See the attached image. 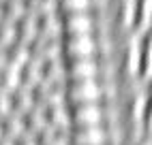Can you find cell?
<instances>
[{"mask_svg": "<svg viewBox=\"0 0 152 145\" xmlns=\"http://www.w3.org/2000/svg\"><path fill=\"white\" fill-rule=\"evenodd\" d=\"M126 75L135 83H148L150 79V36L148 32H133L126 47Z\"/></svg>", "mask_w": 152, "mask_h": 145, "instance_id": "obj_1", "label": "cell"}, {"mask_svg": "<svg viewBox=\"0 0 152 145\" xmlns=\"http://www.w3.org/2000/svg\"><path fill=\"white\" fill-rule=\"evenodd\" d=\"M103 83L94 77V79H79V81H71L69 88V98L73 105H88V102H101L103 98Z\"/></svg>", "mask_w": 152, "mask_h": 145, "instance_id": "obj_2", "label": "cell"}, {"mask_svg": "<svg viewBox=\"0 0 152 145\" xmlns=\"http://www.w3.org/2000/svg\"><path fill=\"white\" fill-rule=\"evenodd\" d=\"M73 126H99L105 122V109L99 107V102H88V105H75L71 113Z\"/></svg>", "mask_w": 152, "mask_h": 145, "instance_id": "obj_3", "label": "cell"}, {"mask_svg": "<svg viewBox=\"0 0 152 145\" xmlns=\"http://www.w3.org/2000/svg\"><path fill=\"white\" fill-rule=\"evenodd\" d=\"M73 145H107L109 143V132L103 124L99 126H77L71 132Z\"/></svg>", "mask_w": 152, "mask_h": 145, "instance_id": "obj_4", "label": "cell"}, {"mask_svg": "<svg viewBox=\"0 0 152 145\" xmlns=\"http://www.w3.org/2000/svg\"><path fill=\"white\" fill-rule=\"evenodd\" d=\"M64 54L75 60V58H94L96 54V41L92 34H71L64 43Z\"/></svg>", "mask_w": 152, "mask_h": 145, "instance_id": "obj_5", "label": "cell"}, {"mask_svg": "<svg viewBox=\"0 0 152 145\" xmlns=\"http://www.w3.org/2000/svg\"><path fill=\"white\" fill-rule=\"evenodd\" d=\"M99 62L94 58H75L69 62V79L79 81V79H94L99 77Z\"/></svg>", "mask_w": 152, "mask_h": 145, "instance_id": "obj_6", "label": "cell"}, {"mask_svg": "<svg viewBox=\"0 0 152 145\" xmlns=\"http://www.w3.org/2000/svg\"><path fill=\"white\" fill-rule=\"evenodd\" d=\"M62 28L71 34H92L94 30V22H92V15L90 11H82V13H69Z\"/></svg>", "mask_w": 152, "mask_h": 145, "instance_id": "obj_7", "label": "cell"}, {"mask_svg": "<svg viewBox=\"0 0 152 145\" xmlns=\"http://www.w3.org/2000/svg\"><path fill=\"white\" fill-rule=\"evenodd\" d=\"M150 0H135V32H148Z\"/></svg>", "mask_w": 152, "mask_h": 145, "instance_id": "obj_8", "label": "cell"}, {"mask_svg": "<svg viewBox=\"0 0 152 145\" xmlns=\"http://www.w3.org/2000/svg\"><path fill=\"white\" fill-rule=\"evenodd\" d=\"M122 28L135 32V0H122Z\"/></svg>", "mask_w": 152, "mask_h": 145, "instance_id": "obj_9", "label": "cell"}, {"mask_svg": "<svg viewBox=\"0 0 152 145\" xmlns=\"http://www.w3.org/2000/svg\"><path fill=\"white\" fill-rule=\"evenodd\" d=\"M15 111V94L9 90H0V120L9 117Z\"/></svg>", "mask_w": 152, "mask_h": 145, "instance_id": "obj_10", "label": "cell"}, {"mask_svg": "<svg viewBox=\"0 0 152 145\" xmlns=\"http://www.w3.org/2000/svg\"><path fill=\"white\" fill-rule=\"evenodd\" d=\"M60 7L66 13H82V11H90L92 9V0H60Z\"/></svg>", "mask_w": 152, "mask_h": 145, "instance_id": "obj_11", "label": "cell"}, {"mask_svg": "<svg viewBox=\"0 0 152 145\" xmlns=\"http://www.w3.org/2000/svg\"><path fill=\"white\" fill-rule=\"evenodd\" d=\"M2 139H4V122L0 120V141H2Z\"/></svg>", "mask_w": 152, "mask_h": 145, "instance_id": "obj_12", "label": "cell"}, {"mask_svg": "<svg viewBox=\"0 0 152 145\" xmlns=\"http://www.w3.org/2000/svg\"><path fill=\"white\" fill-rule=\"evenodd\" d=\"M139 145H150V141H148V139L144 137V139H139Z\"/></svg>", "mask_w": 152, "mask_h": 145, "instance_id": "obj_13", "label": "cell"}, {"mask_svg": "<svg viewBox=\"0 0 152 145\" xmlns=\"http://www.w3.org/2000/svg\"><path fill=\"white\" fill-rule=\"evenodd\" d=\"M0 90H2V77H0Z\"/></svg>", "mask_w": 152, "mask_h": 145, "instance_id": "obj_14", "label": "cell"}]
</instances>
